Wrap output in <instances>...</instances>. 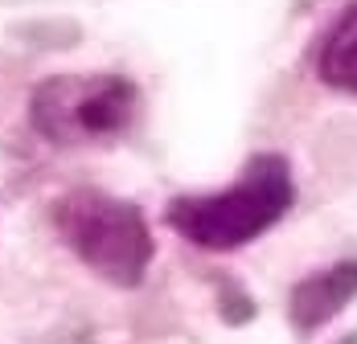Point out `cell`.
Listing matches in <instances>:
<instances>
[{
    "label": "cell",
    "instance_id": "obj_1",
    "mask_svg": "<svg viewBox=\"0 0 357 344\" xmlns=\"http://www.w3.org/2000/svg\"><path fill=\"white\" fill-rule=\"evenodd\" d=\"M291 205L284 156H255L238 185L214 197H181L169 205V226L206 250H234L275 226Z\"/></svg>",
    "mask_w": 357,
    "mask_h": 344
},
{
    "label": "cell",
    "instance_id": "obj_2",
    "mask_svg": "<svg viewBox=\"0 0 357 344\" xmlns=\"http://www.w3.org/2000/svg\"><path fill=\"white\" fill-rule=\"evenodd\" d=\"M58 234L74 254L107 283L136 287L152 263V234L132 201L107 197L99 189H74L58 201Z\"/></svg>",
    "mask_w": 357,
    "mask_h": 344
},
{
    "label": "cell",
    "instance_id": "obj_3",
    "mask_svg": "<svg viewBox=\"0 0 357 344\" xmlns=\"http://www.w3.org/2000/svg\"><path fill=\"white\" fill-rule=\"evenodd\" d=\"M136 111V86L115 74H62L33 91V127L54 143L107 139L128 127Z\"/></svg>",
    "mask_w": 357,
    "mask_h": 344
},
{
    "label": "cell",
    "instance_id": "obj_4",
    "mask_svg": "<svg viewBox=\"0 0 357 344\" xmlns=\"http://www.w3.org/2000/svg\"><path fill=\"white\" fill-rule=\"evenodd\" d=\"M357 299V263H337V267H324L317 275H308L304 283H296L291 291V324L300 332H312L328 324L337 311H345Z\"/></svg>",
    "mask_w": 357,
    "mask_h": 344
},
{
    "label": "cell",
    "instance_id": "obj_5",
    "mask_svg": "<svg viewBox=\"0 0 357 344\" xmlns=\"http://www.w3.org/2000/svg\"><path fill=\"white\" fill-rule=\"evenodd\" d=\"M321 78L337 91L357 95V4L337 21L321 49Z\"/></svg>",
    "mask_w": 357,
    "mask_h": 344
}]
</instances>
